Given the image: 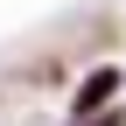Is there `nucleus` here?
Here are the masks:
<instances>
[{
	"instance_id": "nucleus-1",
	"label": "nucleus",
	"mask_w": 126,
	"mask_h": 126,
	"mask_svg": "<svg viewBox=\"0 0 126 126\" xmlns=\"http://www.w3.org/2000/svg\"><path fill=\"white\" fill-rule=\"evenodd\" d=\"M112 91H119V70H112V63H105V70H91L84 84L70 91V119H98L105 105H112Z\"/></svg>"
},
{
	"instance_id": "nucleus-2",
	"label": "nucleus",
	"mask_w": 126,
	"mask_h": 126,
	"mask_svg": "<svg viewBox=\"0 0 126 126\" xmlns=\"http://www.w3.org/2000/svg\"><path fill=\"white\" fill-rule=\"evenodd\" d=\"M98 126H119V112H105V119H98Z\"/></svg>"
}]
</instances>
